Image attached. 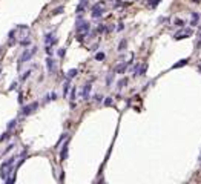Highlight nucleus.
Listing matches in <instances>:
<instances>
[{
    "instance_id": "obj_1",
    "label": "nucleus",
    "mask_w": 201,
    "mask_h": 184,
    "mask_svg": "<svg viewBox=\"0 0 201 184\" xmlns=\"http://www.w3.org/2000/svg\"><path fill=\"white\" fill-rule=\"evenodd\" d=\"M89 29H91L89 22L83 20L81 15H78V17H77V25H75V31L80 34V32H89Z\"/></svg>"
},
{
    "instance_id": "obj_6",
    "label": "nucleus",
    "mask_w": 201,
    "mask_h": 184,
    "mask_svg": "<svg viewBox=\"0 0 201 184\" xmlns=\"http://www.w3.org/2000/svg\"><path fill=\"white\" fill-rule=\"evenodd\" d=\"M46 66H48V72L49 74H55L57 72V66H55V60L51 57L46 58Z\"/></svg>"
},
{
    "instance_id": "obj_4",
    "label": "nucleus",
    "mask_w": 201,
    "mask_h": 184,
    "mask_svg": "<svg viewBox=\"0 0 201 184\" xmlns=\"http://www.w3.org/2000/svg\"><path fill=\"white\" fill-rule=\"evenodd\" d=\"M192 34H194V31L192 29H181L180 32H177V34L174 35L175 40H180V39H186V37H190Z\"/></svg>"
},
{
    "instance_id": "obj_35",
    "label": "nucleus",
    "mask_w": 201,
    "mask_h": 184,
    "mask_svg": "<svg viewBox=\"0 0 201 184\" xmlns=\"http://www.w3.org/2000/svg\"><path fill=\"white\" fill-rule=\"evenodd\" d=\"M95 100H97V101H101L103 97H101V95H95Z\"/></svg>"
},
{
    "instance_id": "obj_20",
    "label": "nucleus",
    "mask_w": 201,
    "mask_h": 184,
    "mask_svg": "<svg viewBox=\"0 0 201 184\" xmlns=\"http://www.w3.org/2000/svg\"><path fill=\"white\" fill-rule=\"evenodd\" d=\"M15 124H17V120H11V121H9V123H8V131H11V129H12V127H14V126H15Z\"/></svg>"
},
{
    "instance_id": "obj_22",
    "label": "nucleus",
    "mask_w": 201,
    "mask_h": 184,
    "mask_svg": "<svg viewBox=\"0 0 201 184\" xmlns=\"http://www.w3.org/2000/svg\"><path fill=\"white\" fill-rule=\"evenodd\" d=\"M112 104V97H106V100H104V106H111Z\"/></svg>"
},
{
    "instance_id": "obj_31",
    "label": "nucleus",
    "mask_w": 201,
    "mask_h": 184,
    "mask_svg": "<svg viewBox=\"0 0 201 184\" xmlns=\"http://www.w3.org/2000/svg\"><path fill=\"white\" fill-rule=\"evenodd\" d=\"M112 77H114V75H112V74L109 75V77H107V80H106V81H107V85H111V81H112Z\"/></svg>"
},
{
    "instance_id": "obj_2",
    "label": "nucleus",
    "mask_w": 201,
    "mask_h": 184,
    "mask_svg": "<svg viewBox=\"0 0 201 184\" xmlns=\"http://www.w3.org/2000/svg\"><path fill=\"white\" fill-rule=\"evenodd\" d=\"M103 6H104V2H98V3H95V5H92V8H91L92 17H94V19H100V17H101V15L104 14Z\"/></svg>"
},
{
    "instance_id": "obj_13",
    "label": "nucleus",
    "mask_w": 201,
    "mask_h": 184,
    "mask_svg": "<svg viewBox=\"0 0 201 184\" xmlns=\"http://www.w3.org/2000/svg\"><path fill=\"white\" fill-rule=\"evenodd\" d=\"M187 61H189V58H184V60H180L178 63H175L172 68L174 69H177V68H181V66H184V65H187Z\"/></svg>"
},
{
    "instance_id": "obj_32",
    "label": "nucleus",
    "mask_w": 201,
    "mask_h": 184,
    "mask_svg": "<svg viewBox=\"0 0 201 184\" xmlns=\"http://www.w3.org/2000/svg\"><path fill=\"white\" fill-rule=\"evenodd\" d=\"M29 74H31V71H26V72H25V75H23V80H25V78H26V77H29Z\"/></svg>"
},
{
    "instance_id": "obj_3",
    "label": "nucleus",
    "mask_w": 201,
    "mask_h": 184,
    "mask_svg": "<svg viewBox=\"0 0 201 184\" xmlns=\"http://www.w3.org/2000/svg\"><path fill=\"white\" fill-rule=\"evenodd\" d=\"M37 52V48H32L31 49V51H25L23 52V55L22 57H20V61H19V63L20 65H22V63H25V61H28V60H31V57L32 55H34V54Z\"/></svg>"
},
{
    "instance_id": "obj_33",
    "label": "nucleus",
    "mask_w": 201,
    "mask_h": 184,
    "mask_svg": "<svg viewBox=\"0 0 201 184\" xmlns=\"http://www.w3.org/2000/svg\"><path fill=\"white\" fill-rule=\"evenodd\" d=\"M104 31H106V28H104V26H98V32H104Z\"/></svg>"
},
{
    "instance_id": "obj_25",
    "label": "nucleus",
    "mask_w": 201,
    "mask_h": 184,
    "mask_svg": "<svg viewBox=\"0 0 201 184\" xmlns=\"http://www.w3.org/2000/svg\"><path fill=\"white\" fill-rule=\"evenodd\" d=\"M175 25H177V26H183L184 22H183V20H180V19H175Z\"/></svg>"
},
{
    "instance_id": "obj_15",
    "label": "nucleus",
    "mask_w": 201,
    "mask_h": 184,
    "mask_svg": "<svg viewBox=\"0 0 201 184\" xmlns=\"http://www.w3.org/2000/svg\"><path fill=\"white\" fill-rule=\"evenodd\" d=\"M126 45H127L126 39H123V40L120 41V45H118V51H124V48H126Z\"/></svg>"
},
{
    "instance_id": "obj_14",
    "label": "nucleus",
    "mask_w": 201,
    "mask_h": 184,
    "mask_svg": "<svg viewBox=\"0 0 201 184\" xmlns=\"http://www.w3.org/2000/svg\"><path fill=\"white\" fill-rule=\"evenodd\" d=\"M198 19H200V15L196 14V12H192V22H190L192 26H196V23H198Z\"/></svg>"
},
{
    "instance_id": "obj_7",
    "label": "nucleus",
    "mask_w": 201,
    "mask_h": 184,
    "mask_svg": "<svg viewBox=\"0 0 201 184\" xmlns=\"http://www.w3.org/2000/svg\"><path fill=\"white\" fill-rule=\"evenodd\" d=\"M68 144H69V138L65 141L63 149H61V152H60V160H61V161H65L66 158H68Z\"/></svg>"
},
{
    "instance_id": "obj_27",
    "label": "nucleus",
    "mask_w": 201,
    "mask_h": 184,
    "mask_svg": "<svg viewBox=\"0 0 201 184\" xmlns=\"http://www.w3.org/2000/svg\"><path fill=\"white\" fill-rule=\"evenodd\" d=\"M61 11H63V6H60V8H57V9H54V11H52V14H60Z\"/></svg>"
},
{
    "instance_id": "obj_10",
    "label": "nucleus",
    "mask_w": 201,
    "mask_h": 184,
    "mask_svg": "<svg viewBox=\"0 0 201 184\" xmlns=\"http://www.w3.org/2000/svg\"><path fill=\"white\" fill-rule=\"evenodd\" d=\"M146 71H147V63H143V65H140L138 66V71H137V75H143L146 74Z\"/></svg>"
},
{
    "instance_id": "obj_28",
    "label": "nucleus",
    "mask_w": 201,
    "mask_h": 184,
    "mask_svg": "<svg viewBox=\"0 0 201 184\" xmlns=\"http://www.w3.org/2000/svg\"><path fill=\"white\" fill-rule=\"evenodd\" d=\"M15 87H17V81H14V83H12V85L9 86V91H14Z\"/></svg>"
},
{
    "instance_id": "obj_38",
    "label": "nucleus",
    "mask_w": 201,
    "mask_h": 184,
    "mask_svg": "<svg viewBox=\"0 0 201 184\" xmlns=\"http://www.w3.org/2000/svg\"><path fill=\"white\" fill-rule=\"evenodd\" d=\"M200 37H201V35H200ZM200 46H201V39L198 40V48H200Z\"/></svg>"
},
{
    "instance_id": "obj_5",
    "label": "nucleus",
    "mask_w": 201,
    "mask_h": 184,
    "mask_svg": "<svg viewBox=\"0 0 201 184\" xmlns=\"http://www.w3.org/2000/svg\"><path fill=\"white\" fill-rule=\"evenodd\" d=\"M37 107H39V103L37 101H34V103H31V104H28V106H25L23 109H22V112H23V115H31L32 112H34Z\"/></svg>"
},
{
    "instance_id": "obj_23",
    "label": "nucleus",
    "mask_w": 201,
    "mask_h": 184,
    "mask_svg": "<svg viewBox=\"0 0 201 184\" xmlns=\"http://www.w3.org/2000/svg\"><path fill=\"white\" fill-rule=\"evenodd\" d=\"M158 3H160V0H149V5L152 6V8H155Z\"/></svg>"
},
{
    "instance_id": "obj_26",
    "label": "nucleus",
    "mask_w": 201,
    "mask_h": 184,
    "mask_svg": "<svg viewBox=\"0 0 201 184\" xmlns=\"http://www.w3.org/2000/svg\"><path fill=\"white\" fill-rule=\"evenodd\" d=\"M20 43H22L23 46H29V45H31V41H29V39H26V40H22Z\"/></svg>"
},
{
    "instance_id": "obj_17",
    "label": "nucleus",
    "mask_w": 201,
    "mask_h": 184,
    "mask_svg": "<svg viewBox=\"0 0 201 184\" xmlns=\"http://www.w3.org/2000/svg\"><path fill=\"white\" fill-rule=\"evenodd\" d=\"M124 85H127V78H121V80L118 81V89H121V87H124Z\"/></svg>"
},
{
    "instance_id": "obj_36",
    "label": "nucleus",
    "mask_w": 201,
    "mask_h": 184,
    "mask_svg": "<svg viewBox=\"0 0 201 184\" xmlns=\"http://www.w3.org/2000/svg\"><path fill=\"white\" fill-rule=\"evenodd\" d=\"M57 98V94H55V92H52V94H51V100H55Z\"/></svg>"
},
{
    "instance_id": "obj_11",
    "label": "nucleus",
    "mask_w": 201,
    "mask_h": 184,
    "mask_svg": "<svg viewBox=\"0 0 201 184\" xmlns=\"http://www.w3.org/2000/svg\"><path fill=\"white\" fill-rule=\"evenodd\" d=\"M45 41H46L48 45H55V43H57V39H54V34H46Z\"/></svg>"
},
{
    "instance_id": "obj_12",
    "label": "nucleus",
    "mask_w": 201,
    "mask_h": 184,
    "mask_svg": "<svg viewBox=\"0 0 201 184\" xmlns=\"http://www.w3.org/2000/svg\"><path fill=\"white\" fill-rule=\"evenodd\" d=\"M14 161H15V157H11V158H8V160L2 164V169H6V167H9V166H12L14 164Z\"/></svg>"
},
{
    "instance_id": "obj_8",
    "label": "nucleus",
    "mask_w": 201,
    "mask_h": 184,
    "mask_svg": "<svg viewBox=\"0 0 201 184\" xmlns=\"http://www.w3.org/2000/svg\"><path fill=\"white\" fill-rule=\"evenodd\" d=\"M129 65H131V61H129V63H126V61H124V63H121V65L117 66V68L114 69V72H115V74H123L124 71L127 69V66H129Z\"/></svg>"
},
{
    "instance_id": "obj_19",
    "label": "nucleus",
    "mask_w": 201,
    "mask_h": 184,
    "mask_svg": "<svg viewBox=\"0 0 201 184\" xmlns=\"http://www.w3.org/2000/svg\"><path fill=\"white\" fill-rule=\"evenodd\" d=\"M85 5H86V0H81V3L77 6V12H83V8H85Z\"/></svg>"
},
{
    "instance_id": "obj_21",
    "label": "nucleus",
    "mask_w": 201,
    "mask_h": 184,
    "mask_svg": "<svg viewBox=\"0 0 201 184\" xmlns=\"http://www.w3.org/2000/svg\"><path fill=\"white\" fill-rule=\"evenodd\" d=\"M95 60H98V61L104 60V54H103V52H98V54H95Z\"/></svg>"
},
{
    "instance_id": "obj_29",
    "label": "nucleus",
    "mask_w": 201,
    "mask_h": 184,
    "mask_svg": "<svg viewBox=\"0 0 201 184\" xmlns=\"http://www.w3.org/2000/svg\"><path fill=\"white\" fill-rule=\"evenodd\" d=\"M46 52H48V55H51V54H52V49H51V45H49V46H48V48H46Z\"/></svg>"
},
{
    "instance_id": "obj_9",
    "label": "nucleus",
    "mask_w": 201,
    "mask_h": 184,
    "mask_svg": "<svg viewBox=\"0 0 201 184\" xmlns=\"http://www.w3.org/2000/svg\"><path fill=\"white\" fill-rule=\"evenodd\" d=\"M91 89H92L91 83H87V85H85V87H83V91H81V95H83V98H89Z\"/></svg>"
},
{
    "instance_id": "obj_24",
    "label": "nucleus",
    "mask_w": 201,
    "mask_h": 184,
    "mask_svg": "<svg viewBox=\"0 0 201 184\" xmlns=\"http://www.w3.org/2000/svg\"><path fill=\"white\" fill-rule=\"evenodd\" d=\"M8 138H9V133H8V132H5L2 137H0V141H3V140H8Z\"/></svg>"
},
{
    "instance_id": "obj_16",
    "label": "nucleus",
    "mask_w": 201,
    "mask_h": 184,
    "mask_svg": "<svg viewBox=\"0 0 201 184\" xmlns=\"http://www.w3.org/2000/svg\"><path fill=\"white\" fill-rule=\"evenodd\" d=\"M68 92H69V81H65V85H63V97L68 95Z\"/></svg>"
},
{
    "instance_id": "obj_34",
    "label": "nucleus",
    "mask_w": 201,
    "mask_h": 184,
    "mask_svg": "<svg viewBox=\"0 0 201 184\" xmlns=\"http://www.w3.org/2000/svg\"><path fill=\"white\" fill-rule=\"evenodd\" d=\"M58 55H60V57L65 55V51H63V49H58Z\"/></svg>"
},
{
    "instance_id": "obj_37",
    "label": "nucleus",
    "mask_w": 201,
    "mask_h": 184,
    "mask_svg": "<svg viewBox=\"0 0 201 184\" xmlns=\"http://www.w3.org/2000/svg\"><path fill=\"white\" fill-rule=\"evenodd\" d=\"M71 98H72V100H74V98H75V89H74V91H72V94H71Z\"/></svg>"
},
{
    "instance_id": "obj_30",
    "label": "nucleus",
    "mask_w": 201,
    "mask_h": 184,
    "mask_svg": "<svg viewBox=\"0 0 201 184\" xmlns=\"http://www.w3.org/2000/svg\"><path fill=\"white\" fill-rule=\"evenodd\" d=\"M12 147H14V144H11V146H8V147H6V150H5V152H3V153H8V152H9V150H11Z\"/></svg>"
},
{
    "instance_id": "obj_18",
    "label": "nucleus",
    "mask_w": 201,
    "mask_h": 184,
    "mask_svg": "<svg viewBox=\"0 0 201 184\" xmlns=\"http://www.w3.org/2000/svg\"><path fill=\"white\" fill-rule=\"evenodd\" d=\"M77 74H78V71H77V69H71V71H68V77H69V78L75 77Z\"/></svg>"
}]
</instances>
